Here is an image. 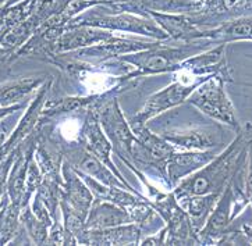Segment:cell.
<instances>
[{"label":"cell","instance_id":"obj_1","mask_svg":"<svg viewBox=\"0 0 252 246\" xmlns=\"http://www.w3.org/2000/svg\"><path fill=\"white\" fill-rule=\"evenodd\" d=\"M171 75L173 82L170 85L149 96L144 107L131 117L130 123L147 124L149 120L184 103L201 83L215 75L231 82L226 60V43L184 60Z\"/></svg>","mask_w":252,"mask_h":246},{"label":"cell","instance_id":"obj_2","mask_svg":"<svg viewBox=\"0 0 252 246\" xmlns=\"http://www.w3.org/2000/svg\"><path fill=\"white\" fill-rule=\"evenodd\" d=\"M252 140V124H247L237 131L234 139L199 170L187 175L173 188L176 199L184 196H220L227 182L245 163L248 146Z\"/></svg>","mask_w":252,"mask_h":246},{"label":"cell","instance_id":"obj_3","mask_svg":"<svg viewBox=\"0 0 252 246\" xmlns=\"http://www.w3.org/2000/svg\"><path fill=\"white\" fill-rule=\"evenodd\" d=\"M128 10L147 16V10L184 14L201 29H211L252 16V0H131Z\"/></svg>","mask_w":252,"mask_h":246},{"label":"cell","instance_id":"obj_4","mask_svg":"<svg viewBox=\"0 0 252 246\" xmlns=\"http://www.w3.org/2000/svg\"><path fill=\"white\" fill-rule=\"evenodd\" d=\"M211 48L212 43L208 41L189 42V43H183L180 46L163 45L162 42H159L158 45L149 49L141 50L131 55H124L117 57V60L135 68L126 75L128 81H132L148 75L166 74V73L171 74L173 71L177 70V67L184 60L199 55Z\"/></svg>","mask_w":252,"mask_h":246},{"label":"cell","instance_id":"obj_5","mask_svg":"<svg viewBox=\"0 0 252 246\" xmlns=\"http://www.w3.org/2000/svg\"><path fill=\"white\" fill-rule=\"evenodd\" d=\"M95 27L107 29L110 32H124L134 33V35H142L149 36L154 41H170L169 35L163 31L159 25L155 23L151 17H144L128 13V11H114L107 6H95L77 17L71 18L65 28L73 27Z\"/></svg>","mask_w":252,"mask_h":246},{"label":"cell","instance_id":"obj_6","mask_svg":"<svg viewBox=\"0 0 252 246\" xmlns=\"http://www.w3.org/2000/svg\"><path fill=\"white\" fill-rule=\"evenodd\" d=\"M228 82L220 75H215L201 83L187 102L196 107L201 113L208 115L213 121L226 125L233 131H240L241 125L237 118L236 109L224 89V83Z\"/></svg>","mask_w":252,"mask_h":246},{"label":"cell","instance_id":"obj_7","mask_svg":"<svg viewBox=\"0 0 252 246\" xmlns=\"http://www.w3.org/2000/svg\"><path fill=\"white\" fill-rule=\"evenodd\" d=\"M117 95L119 93L109 96L96 110H98L100 127L107 139L110 140L112 148L116 152V155L122 159L123 163L127 164L130 168L131 152L134 143L137 142V137L134 135L130 124L127 123L126 117L123 114L117 102Z\"/></svg>","mask_w":252,"mask_h":246},{"label":"cell","instance_id":"obj_8","mask_svg":"<svg viewBox=\"0 0 252 246\" xmlns=\"http://www.w3.org/2000/svg\"><path fill=\"white\" fill-rule=\"evenodd\" d=\"M148 203L164 221L167 230L166 245H201L189 216L180 206L173 192L163 193L156 199L148 200Z\"/></svg>","mask_w":252,"mask_h":246},{"label":"cell","instance_id":"obj_9","mask_svg":"<svg viewBox=\"0 0 252 246\" xmlns=\"http://www.w3.org/2000/svg\"><path fill=\"white\" fill-rule=\"evenodd\" d=\"M180 150H208L221 149L226 143V130L219 123H208L180 130L163 131L160 135Z\"/></svg>","mask_w":252,"mask_h":246},{"label":"cell","instance_id":"obj_10","mask_svg":"<svg viewBox=\"0 0 252 246\" xmlns=\"http://www.w3.org/2000/svg\"><path fill=\"white\" fill-rule=\"evenodd\" d=\"M60 150L63 153L64 160L71 164V167L75 171L90 175L92 178L100 181L102 184L109 185V187H120V188L131 191L126 184H123L120 178L105 163H102L98 157L92 155L90 150L84 146L82 142L75 143V145H70V146H64Z\"/></svg>","mask_w":252,"mask_h":246},{"label":"cell","instance_id":"obj_11","mask_svg":"<svg viewBox=\"0 0 252 246\" xmlns=\"http://www.w3.org/2000/svg\"><path fill=\"white\" fill-rule=\"evenodd\" d=\"M160 41H142V39H127L124 36L114 35L112 39L102 42L98 45H94L85 49L70 52L73 53L74 57L77 60H92L90 63H105L110 61L112 58H117L124 55L137 53L141 50H147L158 45Z\"/></svg>","mask_w":252,"mask_h":246},{"label":"cell","instance_id":"obj_12","mask_svg":"<svg viewBox=\"0 0 252 246\" xmlns=\"http://www.w3.org/2000/svg\"><path fill=\"white\" fill-rule=\"evenodd\" d=\"M82 143H84V146L88 149L92 155H95L102 163H105L120 178L123 184H126L132 192L138 193L135 189H132V187L127 182V180L123 178L119 168L114 164L113 159H112V150H113V148H112L110 140L107 139V137H106L102 127H100L96 107H91V109L87 110L84 125H82Z\"/></svg>","mask_w":252,"mask_h":246},{"label":"cell","instance_id":"obj_13","mask_svg":"<svg viewBox=\"0 0 252 246\" xmlns=\"http://www.w3.org/2000/svg\"><path fill=\"white\" fill-rule=\"evenodd\" d=\"M62 180L60 199L85 220L95 197L81 175L74 170L67 160H63L62 163Z\"/></svg>","mask_w":252,"mask_h":246},{"label":"cell","instance_id":"obj_14","mask_svg":"<svg viewBox=\"0 0 252 246\" xmlns=\"http://www.w3.org/2000/svg\"><path fill=\"white\" fill-rule=\"evenodd\" d=\"M221 149H208V150H180L176 149L167 159L166 170L171 188H174L180 181L187 175L199 170L206 163H209Z\"/></svg>","mask_w":252,"mask_h":246},{"label":"cell","instance_id":"obj_15","mask_svg":"<svg viewBox=\"0 0 252 246\" xmlns=\"http://www.w3.org/2000/svg\"><path fill=\"white\" fill-rule=\"evenodd\" d=\"M113 36L114 33L107 29L87 27V25L65 28L53 46V53L64 55V53H70L75 50L85 49V48L109 41Z\"/></svg>","mask_w":252,"mask_h":246},{"label":"cell","instance_id":"obj_16","mask_svg":"<svg viewBox=\"0 0 252 246\" xmlns=\"http://www.w3.org/2000/svg\"><path fill=\"white\" fill-rule=\"evenodd\" d=\"M130 222H132V219L128 210L114 205L112 202L95 197L85 219V228L103 230V228H112Z\"/></svg>","mask_w":252,"mask_h":246},{"label":"cell","instance_id":"obj_17","mask_svg":"<svg viewBox=\"0 0 252 246\" xmlns=\"http://www.w3.org/2000/svg\"><path fill=\"white\" fill-rule=\"evenodd\" d=\"M141 235V228L135 222L103 230H87L84 245H138Z\"/></svg>","mask_w":252,"mask_h":246},{"label":"cell","instance_id":"obj_18","mask_svg":"<svg viewBox=\"0 0 252 246\" xmlns=\"http://www.w3.org/2000/svg\"><path fill=\"white\" fill-rule=\"evenodd\" d=\"M202 39L212 45H221L234 41H252V16L243 17L226 24L203 29Z\"/></svg>","mask_w":252,"mask_h":246},{"label":"cell","instance_id":"obj_19","mask_svg":"<svg viewBox=\"0 0 252 246\" xmlns=\"http://www.w3.org/2000/svg\"><path fill=\"white\" fill-rule=\"evenodd\" d=\"M48 81V75L38 74L0 82V107L18 105L25 96Z\"/></svg>","mask_w":252,"mask_h":246},{"label":"cell","instance_id":"obj_20","mask_svg":"<svg viewBox=\"0 0 252 246\" xmlns=\"http://www.w3.org/2000/svg\"><path fill=\"white\" fill-rule=\"evenodd\" d=\"M219 196L218 195H203V196H184L179 197L177 202L187 212L195 231L202 228L216 205Z\"/></svg>","mask_w":252,"mask_h":246},{"label":"cell","instance_id":"obj_21","mask_svg":"<svg viewBox=\"0 0 252 246\" xmlns=\"http://www.w3.org/2000/svg\"><path fill=\"white\" fill-rule=\"evenodd\" d=\"M21 206L6 202L0 209V245L10 244L16 237L20 222Z\"/></svg>","mask_w":252,"mask_h":246},{"label":"cell","instance_id":"obj_22","mask_svg":"<svg viewBox=\"0 0 252 246\" xmlns=\"http://www.w3.org/2000/svg\"><path fill=\"white\" fill-rule=\"evenodd\" d=\"M244 192L248 199V203L252 207V140L248 146V156H247V167L244 175Z\"/></svg>","mask_w":252,"mask_h":246},{"label":"cell","instance_id":"obj_23","mask_svg":"<svg viewBox=\"0 0 252 246\" xmlns=\"http://www.w3.org/2000/svg\"><path fill=\"white\" fill-rule=\"evenodd\" d=\"M25 103H18V105H13V106H7V107H0V120L7 117V115L13 114L14 111H18L21 109H24Z\"/></svg>","mask_w":252,"mask_h":246},{"label":"cell","instance_id":"obj_24","mask_svg":"<svg viewBox=\"0 0 252 246\" xmlns=\"http://www.w3.org/2000/svg\"><path fill=\"white\" fill-rule=\"evenodd\" d=\"M94 6H114V4H123L128 3L131 0H88Z\"/></svg>","mask_w":252,"mask_h":246},{"label":"cell","instance_id":"obj_25","mask_svg":"<svg viewBox=\"0 0 252 246\" xmlns=\"http://www.w3.org/2000/svg\"><path fill=\"white\" fill-rule=\"evenodd\" d=\"M240 228H241V231H243V234H244L247 242H248L250 245H252V227L251 225H248V224H243Z\"/></svg>","mask_w":252,"mask_h":246}]
</instances>
